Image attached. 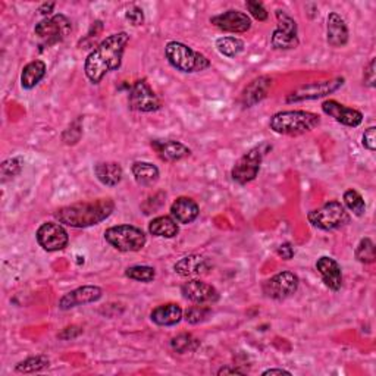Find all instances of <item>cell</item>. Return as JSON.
Segmentation results:
<instances>
[{
    "instance_id": "46",
    "label": "cell",
    "mask_w": 376,
    "mask_h": 376,
    "mask_svg": "<svg viewBox=\"0 0 376 376\" xmlns=\"http://www.w3.org/2000/svg\"><path fill=\"white\" fill-rule=\"evenodd\" d=\"M54 4L53 2H50V4H43L40 8H39V12L42 13V15H50L52 12H53V9H54Z\"/></svg>"
},
{
    "instance_id": "27",
    "label": "cell",
    "mask_w": 376,
    "mask_h": 376,
    "mask_svg": "<svg viewBox=\"0 0 376 376\" xmlns=\"http://www.w3.org/2000/svg\"><path fill=\"white\" fill-rule=\"evenodd\" d=\"M131 172L136 182L141 187H150L159 180V168L150 162H134L131 166Z\"/></svg>"
},
{
    "instance_id": "13",
    "label": "cell",
    "mask_w": 376,
    "mask_h": 376,
    "mask_svg": "<svg viewBox=\"0 0 376 376\" xmlns=\"http://www.w3.org/2000/svg\"><path fill=\"white\" fill-rule=\"evenodd\" d=\"M35 238L37 242L40 244V247L50 253L64 250L69 242V235L64 228V225L59 222H45L40 225Z\"/></svg>"
},
{
    "instance_id": "2",
    "label": "cell",
    "mask_w": 376,
    "mask_h": 376,
    "mask_svg": "<svg viewBox=\"0 0 376 376\" xmlns=\"http://www.w3.org/2000/svg\"><path fill=\"white\" fill-rule=\"evenodd\" d=\"M115 211V201L110 199H98L93 201L64 206L53 216L62 225L71 228H88L106 221Z\"/></svg>"
},
{
    "instance_id": "38",
    "label": "cell",
    "mask_w": 376,
    "mask_h": 376,
    "mask_svg": "<svg viewBox=\"0 0 376 376\" xmlns=\"http://www.w3.org/2000/svg\"><path fill=\"white\" fill-rule=\"evenodd\" d=\"M125 18H127V21L133 27H140L144 24V12L139 6H131L125 12Z\"/></svg>"
},
{
    "instance_id": "43",
    "label": "cell",
    "mask_w": 376,
    "mask_h": 376,
    "mask_svg": "<svg viewBox=\"0 0 376 376\" xmlns=\"http://www.w3.org/2000/svg\"><path fill=\"white\" fill-rule=\"evenodd\" d=\"M276 253H278V256L281 259H284V260H291L294 257V254H295L294 247L291 246L290 242H282L281 246L276 249Z\"/></svg>"
},
{
    "instance_id": "23",
    "label": "cell",
    "mask_w": 376,
    "mask_h": 376,
    "mask_svg": "<svg viewBox=\"0 0 376 376\" xmlns=\"http://www.w3.org/2000/svg\"><path fill=\"white\" fill-rule=\"evenodd\" d=\"M200 215V208L196 200L190 197H178L171 206V216L182 225L194 222Z\"/></svg>"
},
{
    "instance_id": "22",
    "label": "cell",
    "mask_w": 376,
    "mask_h": 376,
    "mask_svg": "<svg viewBox=\"0 0 376 376\" xmlns=\"http://www.w3.org/2000/svg\"><path fill=\"white\" fill-rule=\"evenodd\" d=\"M348 27L344 21V18L336 13L331 12L327 20V42L332 47H344L348 43Z\"/></svg>"
},
{
    "instance_id": "3",
    "label": "cell",
    "mask_w": 376,
    "mask_h": 376,
    "mask_svg": "<svg viewBox=\"0 0 376 376\" xmlns=\"http://www.w3.org/2000/svg\"><path fill=\"white\" fill-rule=\"evenodd\" d=\"M321 125V117L309 110H284L275 114L269 127L281 136H302Z\"/></svg>"
},
{
    "instance_id": "36",
    "label": "cell",
    "mask_w": 376,
    "mask_h": 376,
    "mask_svg": "<svg viewBox=\"0 0 376 376\" xmlns=\"http://www.w3.org/2000/svg\"><path fill=\"white\" fill-rule=\"evenodd\" d=\"M0 171H2V180H12L18 177L23 171V160L20 158H12L8 159L0 166Z\"/></svg>"
},
{
    "instance_id": "9",
    "label": "cell",
    "mask_w": 376,
    "mask_h": 376,
    "mask_svg": "<svg viewBox=\"0 0 376 376\" xmlns=\"http://www.w3.org/2000/svg\"><path fill=\"white\" fill-rule=\"evenodd\" d=\"M346 80L343 77H336L332 80H325V81H313L309 84H305L302 87H298L297 90L291 91L287 98L288 103H297V102H305V100H316L329 96V94L335 93L336 90H340L344 86Z\"/></svg>"
},
{
    "instance_id": "20",
    "label": "cell",
    "mask_w": 376,
    "mask_h": 376,
    "mask_svg": "<svg viewBox=\"0 0 376 376\" xmlns=\"http://www.w3.org/2000/svg\"><path fill=\"white\" fill-rule=\"evenodd\" d=\"M272 88V78L268 75H260V77L250 81V84L244 88L241 94V103L244 107H253L260 103L263 99L268 98Z\"/></svg>"
},
{
    "instance_id": "25",
    "label": "cell",
    "mask_w": 376,
    "mask_h": 376,
    "mask_svg": "<svg viewBox=\"0 0 376 376\" xmlns=\"http://www.w3.org/2000/svg\"><path fill=\"white\" fill-rule=\"evenodd\" d=\"M94 175L106 187H115L124 177L122 166L118 162H99L94 165Z\"/></svg>"
},
{
    "instance_id": "12",
    "label": "cell",
    "mask_w": 376,
    "mask_h": 376,
    "mask_svg": "<svg viewBox=\"0 0 376 376\" xmlns=\"http://www.w3.org/2000/svg\"><path fill=\"white\" fill-rule=\"evenodd\" d=\"M298 282L300 281L297 275L288 271H282L263 282L262 290L268 298L286 300L295 294V291L298 290Z\"/></svg>"
},
{
    "instance_id": "6",
    "label": "cell",
    "mask_w": 376,
    "mask_h": 376,
    "mask_svg": "<svg viewBox=\"0 0 376 376\" xmlns=\"http://www.w3.org/2000/svg\"><path fill=\"white\" fill-rule=\"evenodd\" d=\"M312 227L322 231H334L343 228L350 222V215L344 204L338 200H331L325 203L322 208L310 211L307 215Z\"/></svg>"
},
{
    "instance_id": "44",
    "label": "cell",
    "mask_w": 376,
    "mask_h": 376,
    "mask_svg": "<svg viewBox=\"0 0 376 376\" xmlns=\"http://www.w3.org/2000/svg\"><path fill=\"white\" fill-rule=\"evenodd\" d=\"M246 372L241 370L240 368H233V366H223L218 370V375L222 376V375H244Z\"/></svg>"
},
{
    "instance_id": "31",
    "label": "cell",
    "mask_w": 376,
    "mask_h": 376,
    "mask_svg": "<svg viewBox=\"0 0 376 376\" xmlns=\"http://www.w3.org/2000/svg\"><path fill=\"white\" fill-rule=\"evenodd\" d=\"M49 365H50V360L46 356L40 354V356L28 357V359L20 362L15 366V370L18 373H35V372L45 370L46 368H49Z\"/></svg>"
},
{
    "instance_id": "11",
    "label": "cell",
    "mask_w": 376,
    "mask_h": 376,
    "mask_svg": "<svg viewBox=\"0 0 376 376\" xmlns=\"http://www.w3.org/2000/svg\"><path fill=\"white\" fill-rule=\"evenodd\" d=\"M128 105L129 109L143 112V114H148V112H156L162 107V102L158 98V94L153 91V88L148 86L146 80H139L134 83V86L129 90L128 96Z\"/></svg>"
},
{
    "instance_id": "4",
    "label": "cell",
    "mask_w": 376,
    "mask_h": 376,
    "mask_svg": "<svg viewBox=\"0 0 376 376\" xmlns=\"http://www.w3.org/2000/svg\"><path fill=\"white\" fill-rule=\"evenodd\" d=\"M165 56L171 66L184 74L201 72L211 66V61L203 53L181 42H169L165 47Z\"/></svg>"
},
{
    "instance_id": "14",
    "label": "cell",
    "mask_w": 376,
    "mask_h": 376,
    "mask_svg": "<svg viewBox=\"0 0 376 376\" xmlns=\"http://www.w3.org/2000/svg\"><path fill=\"white\" fill-rule=\"evenodd\" d=\"M181 294L194 305H213L219 300L218 290L200 279H188L181 286Z\"/></svg>"
},
{
    "instance_id": "18",
    "label": "cell",
    "mask_w": 376,
    "mask_h": 376,
    "mask_svg": "<svg viewBox=\"0 0 376 376\" xmlns=\"http://www.w3.org/2000/svg\"><path fill=\"white\" fill-rule=\"evenodd\" d=\"M174 271L182 278L197 279L211 271V262L204 256L190 254L180 259L174 265Z\"/></svg>"
},
{
    "instance_id": "15",
    "label": "cell",
    "mask_w": 376,
    "mask_h": 376,
    "mask_svg": "<svg viewBox=\"0 0 376 376\" xmlns=\"http://www.w3.org/2000/svg\"><path fill=\"white\" fill-rule=\"evenodd\" d=\"M211 23L225 33H247L252 28V18L241 11L230 9L211 18Z\"/></svg>"
},
{
    "instance_id": "33",
    "label": "cell",
    "mask_w": 376,
    "mask_h": 376,
    "mask_svg": "<svg viewBox=\"0 0 376 376\" xmlns=\"http://www.w3.org/2000/svg\"><path fill=\"white\" fill-rule=\"evenodd\" d=\"M354 256L360 263H365V265H370V263H373L376 260L373 241L370 238H362L360 242L357 244Z\"/></svg>"
},
{
    "instance_id": "34",
    "label": "cell",
    "mask_w": 376,
    "mask_h": 376,
    "mask_svg": "<svg viewBox=\"0 0 376 376\" xmlns=\"http://www.w3.org/2000/svg\"><path fill=\"white\" fill-rule=\"evenodd\" d=\"M212 315V309L204 306V305H194L192 307H188L184 313V319L192 325H197V324H201L204 321H208L209 316Z\"/></svg>"
},
{
    "instance_id": "41",
    "label": "cell",
    "mask_w": 376,
    "mask_h": 376,
    "mask_svg": "<svg viewBox=\"0 0 376 376\" xmlns=\"http://www.w3.org/2000/svg\"><path fill=\"white\" fill-rule=\"evenodd\" d=\"M375 81H376V71H375V59H370V62L368 64V66L365 68V74H363V83L368 87H375Z\"/></svg>"
},
{
    "instance_id": "5",
    "label": "cell",
    "mask_w": 376,
    "mask_h": 376,
    "mask_svg": "<svg viewBox=\"0 0 376 376\" xmlns=\"http://www.w3.org/2000/svg\"><path fill=\"white\" fill-rule=\"evenodd\" d=\"M105 240L112 247L122 253H134L140 252L147 242L146 233L134 227V225L124 223L110 227L105 231Z\"/></svg>"
},
{
    "instance_id": "24",
    "label": "cell",
    "mask_w": 376,
    "mask_h": 376,
    "mask_svg": "<svg viewBox=\"0 0 376 376\" xmlns=\"http://www.w3.org/2000/svg\"><path fill=\"white\" fill-rule=\"evenodd\" d=\"M184 316V312L181 306L175 303H168L158 306L150 313V319L152 322L156 324L158 327H174L181 322V319Z\"/></svg>"
},
{
    "instance_id": "21",
    "label": "cell",
    "mask_w": 376,
    "mask_h": 376,
    "mask_svg": "<svg viewBox=\"0 0 376 376\" xmlns=\"http://www.w3.org/2000/svg\"><path fill=\"white\" fill-rule=\"evenodd\" d=\"M152 147L163 162H178L192 155V150L175 140H153Z\"/></svg>"
},
{
    "instance_id": "28",
    "label": "cell",
    "mask_w": 376,
    "mask_h": 376,
    "mask_svg": "<svg viewBox=\"0 0 376 376\" xmlns=\"http://www.w3.org/2000/svg\"><path fill=\"white\" fill-rule=\"evenodd\" d=\"M148 233L155 237L175 238L180 233V227L172 216H158L148 223Z\"/></svg>"
},
{
    "instance_id": "40",
    "label": "cell",
    "mask_w": 376,
    "mask_h": 376,
    "mask_svg": "<svg viewBox=\"0 0 376 376\" xmlns=\"http://www.w3.org/2000/svg\"><path fill=\"white\" fill-rule=\"evenodd\" d=\"M362 144L365 146V148H368L369 152H375L376 150V128L375 127H369L365 134L362 137Z\"/></svg>"
},
{
    "instance_id": "10",
    "label": "cell",
    "mask_w": 376,
    "mask_h": 376,
    "mask_svg": "<svg viewBox=\"0 0 376 376\" xmlns=\"http://www.w3.org/2000/svg\"><path fill=\"white\" fill-rule=\"evenodd\" d=\"M262 160H263V150L260 147L249 150V152L244 153L233 166L231 171L233 180L240 185H246L254 181L256 177L259 175Z\"/></svg>"
},
{
    "instance_id": "35",
    "label": "cell",
    "mask_w": 376,
    "mask_h": 376,
    "mask_svg": "<svg viewBox=\"0 0 376 376\" xmlns=\"http://www.w3.org/2000/svg\"><path fill=\"white\" fill-rule=\"evenodd\" d=\"M125 276L139 282H153V279L156 278V271L152 266L136 265V266H129L125 271Z\"/></svg>"
},
{
    "instance_id": "16",
    "label": "cell",
    "mask_w": 376,
    "mask_h": 376,
    "mask_svg": "<svg viewBox=\"0 0 376 376\" xmlns=\"http://www.w3.org/2000/svg\"><path fill=\"white\" fill-rule=\"evenodd\" d=\"M103 297V290L98 286H83L75 288L69 293H66L59 300V309L61 310H69L72 307L96 303Z\"/></svg>"
},
{
    "instance_id": "32",
    "label": "cell",
    "mask_w": 376,
    "mask_h": 376,
    "mask_svg": "<svg viewBox=\"0 0 376 376\" xmlns=\"http://www.w3.org/2000/svg\"><path fill=\"white\" fill-rule=\"evenodd\" d=\"M344 208L348 209L353 215L356 216H363L366 212V203L363 200V197L360 196V193H357L353 188L347 190L344 193Z\"/></svg>"
},
{
    "instance_id": "1",
    "label": "cell",
    "mask_w": 376,
    "mask_h": 376,
    "mask_svg": "<svg viewBox=\"0 0 376 376\" xmlns=\"http://www.w3.org/2000/svg\"><path fill=\"white\" fill-rule=\"evenodd\" d=\"M128 42L129 35L125 31L107 35L87 56L84 62L86 77L93 84H99L106 77V74L119 69Z\"/></svg>"
},
{
    "instance_id": "26",
    "label": "cell",
    "mask_w": 376,
    "mask_h": 376,
    "mask_svg": "<svg viewBox=\"0 0 376 376\" xmlns=\"http://www.w3.org/2000/svg\"><path fill=\"white\" fill-rule=\"evenodd\" d=\"M47 65L43 61H33L27 64L21 72V86L24 90H33L46 77Z\"/></svg>"
},
{
    "instance_id": "30",
    "label": "cell",
    "mask_w": 376,
    "mask_h": 376,
    "mask_svg": "<svg viewBox=\"0 0 376 376\" xmlns=\"http://www.w3.org/2000/svg\"><path fill=\"white\" fill-rule=\"evenodd\" d=\"M200 341L192 334H178L171 340V348L178 353V354H185V353H193L199 348Z\"/></svg>"
},
{
    "instance_id": "45",
    "label": "cell",
    "mask_w": 376,
    "mask_h": 376,
    "mask_svg": "<svg viewBox=\"0 0 376 376\" xmlns=\"http://www.w3.org/2000/svg\"><path fill=\"white\" fill-rule=\"evenodd\" d=\"M263 376H268V375H291V372L286 370V369H276V368H272V369H268L262 373Z\"/></svg>"
},
{
    "instance_id": "7",
    "label": "cell",
    "mask_w": 376,
    "mask_h": 376,
    "mask_svg": "<svg viewBox=\"0 0 376 376\" xmlns=\"http://www.w3.org/2000/svg\"><path fill=\"white\" fill-rule=\"evenodd\" d=\"M72 31V24L62 13H56L45 18L43 21L35 25L34 34L39 37L43 46L50 47L62 43Z\"/></svg>"
},
{
    "instance_id": "42",
    "label": "cell",
    "mask_w": 376,
    "mask_h": 376,
    "mask_svg": "<svg viewBox=\"0 0 376 376\" xmlns=\"http://www.w3.org/2000/svg\"><path fill=\"white\" fill-rule=\"evenodd\" d=\"M83 334V329L80 328V327H75V325H72V327H68V328H65L58 336L61 338V340H65V341H68V340H74V338H77V336H80Z\"/></svg>"
},
{
    "instance_id": "8",
    "label": "cell",
    "mask_w": 376,
    "mask_h": 376,
    "mask_svg": "<svg viewBox=\"0 0 376 376\" xmlns=\"http://www.w3.org/2000/svg\"><path fill=\"white\" fill-rule=\"evenodd\" d=\"M278 27L272 33L271 45L275 50H291L298 47V35H297V23L294 18L282 9L275 11Z\"/></svg>"
},
{
    "instance_id": "17",
    "label": "cell",
    "mask_w": 376,
    "mask_h": 376,
    "mask_svg": "<svg viewBox=\"0 0 376 376\" xmlns=\"http://www.w3.org/2000/svg\"><path fill=\"white\" fill-rule=\"evenodd\" d=\"M324 114L329 118L335 119L338 124L356 128L363 122V114L360 110L347 107L346 105L336 102V100H327L322 103Z\"/></svg>"
},
{
    "instance_id": "37",
    "label": "cell",
    "mask_w": 376,
    "mask_h": 376,
    "mask_svg": "<svg viewBox=\"0 0 376 376\" xmlns=\"http://www.w3.org/2000/svg\"><path fill=\"white\" fill-rule=\"evenodd\" d=\"M246 8L249 9V12L252 13V16L256 18L257 21H262V23H263V21H266V20H268L269 13H268L266 8L263 6V4H260V2H254V0H249V2L246 4Z\"/></svg>"
},
{
    "instance_id": "29",
    "label": "cell",
    "mask_w": 376,
    "mask_h": 376,
    "mask_svg": "<svg viewBox=\"0 0 376 376\" xmlns=\"http://www.w3.org/2000/svg\"><path fill=\"white\" fill-rule=\"evenodd\" d=\"M218 52L227 58H235L240 53L244 52V42L238 37H219L215 43Z\"/></svg>"
},
{
    "instance_id": "19",
    "label": "cell",
    "mask_w": 376,
    "mask_h": 376,
    "mask_svg": "<svg viewBox=\"0 0 376 376\" xmlns=\"http://www.w3.org/2000/svg\"><path fill=\"white\" fill-rule=\"evenodd\" d=\"M316 269L321 274L325 286L332 291H340L343 287V271L340 263L329 256L319 257L316 262Z\"/></svg>"
},
{
    "instance_id": "39",
    "label": "cell",
    "mask_w": 376,
    "mask_h": 376,
    "mask_svg": "<svg viewBox=\"0 0 376 376\" xmlns=\"http://www.w3.org/2000/svg\"><path fill=\"white\" fill-rule=\"evenodd\" d=\"M74 134H77L78 137H81V134H83V129H81V119H77V121H74L71 125H69V128L65 131V133H64V141H65V144H77L78 141L77 140H75V137H74Z\"/></svg>"
}]
</instances>
